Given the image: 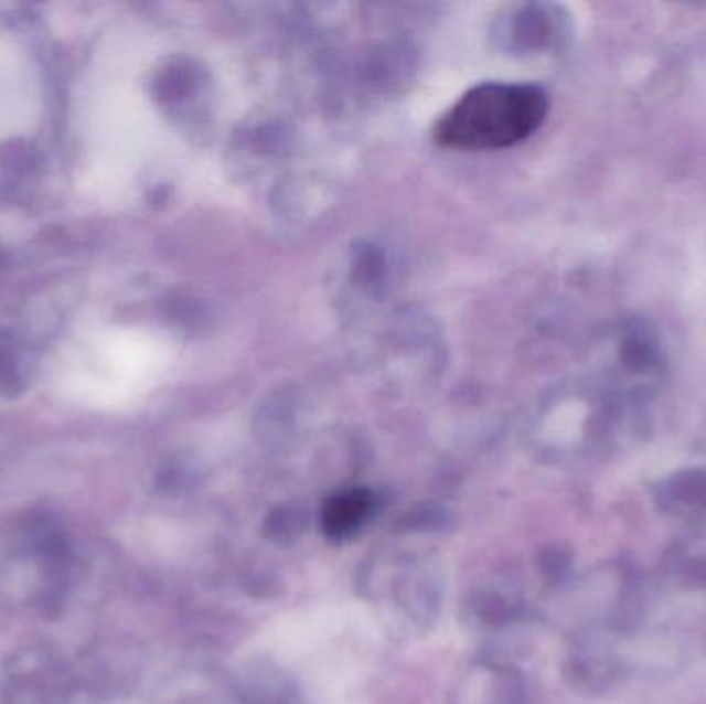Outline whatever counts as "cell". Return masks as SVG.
I'll list each match as a JSON object with an SVG mask.
<instances>
[{"label":"cell","mask_w":706,"mask_h":704,"mask_svg":"<svg viewBox=\"0 0 706 704\" xmlns=\"http://www.w3.org/2000/svg\"><path fill=\"white\" fill-rule=\"evenodd\" d=\"M547 96L527 83H482L469 89L434 128L436 143L461 151L504 149L542 127Z\"/></svg>","instance_id":"1"},{"label":"cell","mask_w":706,"mask_h":704,"mask_svg":"<svg viewBox=\"0 0 706 704\" xmlns=\"http://www.w3.org/2000/svg\"><path fill=\"white\" fill-rule=\"evenodd\" d=\"M370 500L366 492H350L335 498L324 511V529L331 537H347L368 516Z\"/></svg>","instance_id":"2"},{"label":"cell","mask_w":706,"mask_h":704,"mask_svg":"<svg viewBox=\"0 0 706 704\" xmlns=\"http://www.w3.org/2000/svg\"><path fill=\"white\" fill-rule=\"evenodd\" d=\"M269 523L274 525L275 535H296L300 527H302V516L298 512H277L274 516V521L269 519Z\"/></svg>","instance_id":"3"}]
</instances>
